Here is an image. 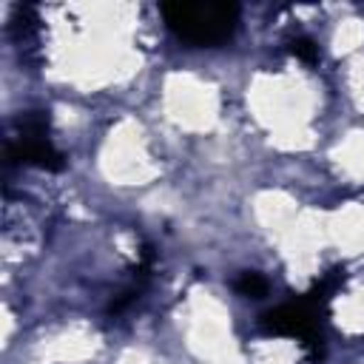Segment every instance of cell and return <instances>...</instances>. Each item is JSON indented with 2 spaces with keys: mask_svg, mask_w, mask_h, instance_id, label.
<instances>
[{
  "mask_svg": "<svg viewBox=\"0 0 364 364\" xmlns=\"http://www.w3.org/2000/svg\"><path fill=\"white\" fill-rule=\"evenodd\" d=\"M293 51H296V54H301L304 60H313V57H316V48H313V43H310V40H299V43H293Z\"/></svg>",
  "mask_w": 364,
  "mask_h": 364,
  "instance_id": "3",
  "label": "cell"
},
{
  "mask_svg": "<svg viewBox=\"0 0 364 364\" xmlns=\"http://www.w3.org/2000/svg\"><path fill=\"white\" fill-rule=\"evenodd\" d=\"M236 290H242L245 296H262L267 290V282L259 273H242V279L236 282Z\"/></svg>",
  "mask_w": 364,
  "mask_h": 364,
  "instance_id": "2",
  "label": "cell"
},
{
  "mask_svg": "<svg viewBox=\"0 0 364 364\" xmlns=\"http://www.w3.org/2000/svg\"><path fill=\"white\" fill-rule=\"evenodd\" d=\"M162 14L168 28L193 46H219L233 37L239 23L233 3H168Z\"/></svg>",
  "mask_w": 364,
  "mask_h": 364,
  "instance_id": "1",
  "label": "cell"
}]
</instances>
